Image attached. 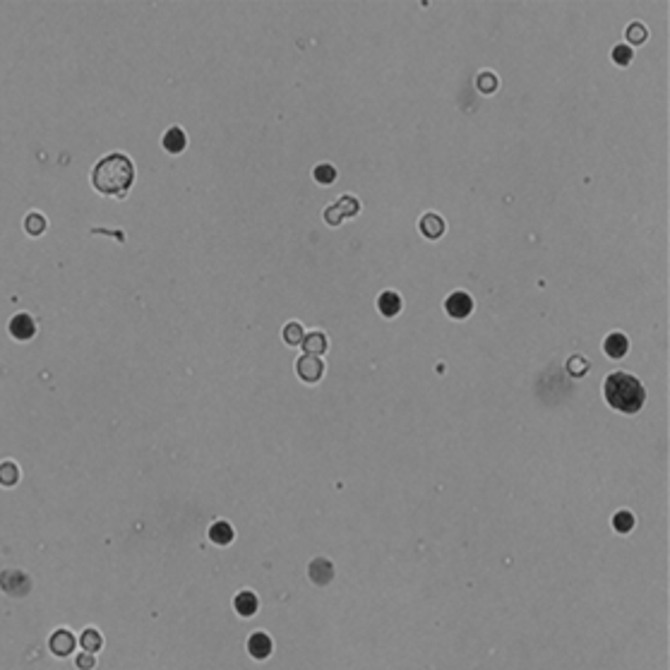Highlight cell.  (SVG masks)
Wrapping results in <instances>:
<instances>
[{
  "label": "cell",
  "mask_w": 670,
  "mask_h": 670,
  "mask_svg": "<svg viewBox=\"0 0 670 670\" xmlns=\"http://www.w3.org/2000/svg\"><path fill=\"white\" fill-rule=\"evenodd\" d=\"M135 181V166L126 154H108L91 171V183L101 195L126 197Z\"/></svg>",
  "instance_id": "obj_1"
},
{
  "label": "cell",
  "mask_w": 670,
  "mask_h": 670,
  "mask_svg": "<svg viewBox=\"0 0 670 670\" xmlns=\"http://www.w3.org/2000/svg\"><path fill=\"white\" fill-rule=\"evenodd\" d=\"M603 394H606V402L620 413L641 411L644 402H646L644 385L629 372H610L606 385H603Z\"/></svg>",
  "instance_id": "obj_2"
},
{
  "label": "cell",
  "mask_w": 670,
  "mask_h": 670,
  "mask_svg": "<svg viewBox=\"0 0 670 670\" xmlns=\"http://www.w3.org/2000/svg\"><path fill=\"white\" fill-rule=\"evenodd\" d=\"M356 214H358V200L353 195H344V197H339L337 205L325 209V221L330 223V226H337V223L349 219V216H356Z\"/></svg>",
  "instance_id": "obj_3"
},
{
  "label": "cell",
  "mask_w": 670,
  "mask_h": 670,
  "mask_svg": "<svg viewBox=\"0 0 670 670\" xmlns=\"http://www.w3.org/2000/svg\"><path fill=\"white\" fill-rule=\"evenodd\" d=\"M295 372L300 375V380H305V382H320L322 375H325V365H322V360L318 356H300L295 360Z\"/></svg>",
  "instance_id": "obj_4"
},
{
  "label": "cell",
  "mask_w": 670,
  "mask_h": 670,
  "mask_svg": "<svg viewBox=\"0 0 670 670\" xmlns=\"http://www.w3.org/2000/svg\"><path fill=\"white\" fill-rule=\"evenodd\" d=\"M445 310L450 318L464 320V318H469L471 310H474V300H471V295L466 291H457L445 300Z\"/></svg>",
  "instance_id": "obj_5"
},
{
  "label": "cell",
  "mask_w": 670,
  "mask_h": 670,
  "mask_svg": "<svg viewBox=\"0 0 670 670\" xmlns=\"http://www.w3.org/2000/svg\"><path fill=\"white\" fill-rule=\"evenodd\" d=\"M10 334L19 341H29L31 337H34L36 325H34V320H31V315H27V313L15 315V318L10 320Z\"/></svg>",
  "instance_id": "obj_6"
},
{
  "label": "cell",
  "mask_w": 670,
  "mask_h": 670,
  "mask_svg": "<svg viewBox=\"0 0 670 670\" xmlns=\"http://www.w3.org/2000/svg\"><path fill=\"white\" fill-rule=\"evenodd\" d=\"M308 574H310V579L315 584H320V587H325V584L332 582L334 577V564L330 560H325V557H318V560L310 562V567H308Z\"/></svg>",
  "instance_id": "obj_7"
},
{
  "label": "cell",
  "mask_w": 670,
  "mask_h": 670,
  "mask_svg": "<svg viewBox=\"0 0 670 670\" xmlns=\"http://www.w3.org/2000/svg\"><path fill=\"white\" fill-rule=\"evenodd\" d=\"M418 228H420V233H423L425 238H430V240H437L440 235L445 233V219H440L437 214L428 212V214H423V216H420V223H418Z\"/></svg>",
  "instance_id": "obj_8"
},
{
  "label": "cell",
  "mask_w": 670,
  "mask_h": 670,
  "mask_svg": "<svg viewBox=\"0 0 670 670\" xmlns=\"http://www.w3.org/2000/svg\"><path fill=\"white\" fill-rule=\"evenodd\" d=\"M629 349V341L622 332H613L608 334L606 341H603V351L608 353L610 358H622Z\"/></svg>",
  "instance_id": "obj_9"
},
{
  "label": "cell",
  "mask_w": 670,
  "mask_h": 670,
  "mask_svg": "<svg viewBox=\"0 0 670 670\" xmlns=\"http://www.w3.org/2000/svg\"><path fill=\"white\" fill-rule=\"evenodd\" d=\"M72 649H75V636H72L68 629H58L51 636V651L56 656H68L72 654Z\"/></svg>",
  "instance_id": "obj_10"
},
{
  "label": "cell",
  "mask_w": 670,
  "mask_h": 670,
  "mask_svg": "<svg viewBox=\"0 0 670 670\" xmlns=\"http://www.w3.org/2000/svg\"><path fill=\"white\" fill-rule=\"evenodd\" d=\"M248 651L255 659H267L269 654H272V639L265 634V632H255L250 639H248Z\"/></svg>",
  "instance_id": "obj_11"
},
{
  "label": "cell",
  "mask_w": 670,
  "mask_h": 670,
  "mask_svg": "<svg viewBox=\"0 0 670 670\" xmlns=\"http://www.w3.org/2000/svg\"><path fill=\"white\" fill-rule=\"evenodd\" d=\"M327 346H330V341H327L325 332H310L303 337V349L308 356H322V353L327 351Z\"/></svg>",
  "instance_id": "obj_12"
},
{
  "label": "cell",
  "mask_w": 670,
  "mask_h": 670,
  "mask_svg": "<svg viewBox=\"0 0 670 670\" xmlns=\"http://www.w3.org/2000/svg\"><path fill=\"white\" fill-rule=\"evenodd\" d=\"M258 596L255 594H250V591H243V594H238L233 599V608H235V613L238 615H243V617H250V615H255L258 613Z\"/></svg>",
  "instance_id": "obj_13"
},
{
  "label": "cell",
  "mask_w": 670,
  "mask_h": 670,
  "mask_svg": "<svg viewBox=\"0 0 670 670\" xmlns=\"http://www.w3.org/2000/svg\"><path fill=\"white\" fill-rule=\"evenodd\" d=\"M188 144V137L183 133V128H171L166 135H163V149L171 154H181Z\"/></svg>",
  "instance_id": "obj_14"
},
{
  "label": "cell",
  "mask_w": 670,
  "mask_h": 670,
  "mask_svg": "<svg viewBox=\"0 0 670 670\" xmlns=\"http://www.w3.org/2000/svg\"><path fill=\"white\" fill-rule=\"evenodd\" d=\"M377 308L385 318H394V315L402 310V298H399V293H394V291H385L382 295H380Z\"/></svg>",
  "instance_id": "obj_15"
},
{
  "label": "cell",
  "mask_w": 670,
  "mask_h": 670,
  "mask_svg": "<svg viewBox=\"0 0 670 670\" xmlns=\"http://www.w3.org/2000/svg\"><path fill=\"white\" fill-rule=\"evenodd\" d=\"M209 538L216 543V545H228L233 541V527L226 522H216L212 529H209Z\"/></svg>",
  "instance_id": "obj_16"
},
{
  "label": "cell",
  "mask_w": 670,
  "mask_h": 670,
  "mask_svg": "<svg viewBox=\"0 0 670 670\" xmlns=\"http://www.w3.org/2000/svg\"><path fill=\"white\" fill-rule=\"evenodd\" d=\"M80 644H82V649L87 654H94V651H98V649L103 646V639H101V634H98L96 629H87V632L80 636Z\"/></svg>",
  "instance_id": "obj_17"
},
{
  "label": "cell",
  "mask_w": 670,
  "mask_h": 670,
  "mask_svg": "<svg viewBox=\"0 0 670 670\" xmlns=\"http://www.w3.org/2000/svg\"><path fill=\"white\" fill-rule=\"evenodd\" d=\"M613 529L617 534H629V531L634 529V517L629 514V512H617L613 517Z\"/></svg>",
  "instance_id": "obj_18"
},
{
  "label": "cell",
  "mask_w": 670,
  "mask_h": 670,
  "mask_svg": "<svg viewBox=\"0 0 670 670\" xmlns=\"http://www.w3.org/2000/svg\"><path fill=\"white\" fill-rule=\"evenodd\" d=\"M303 327L298 325V322H288V325L284 327V341L286 344H291V346H295V344H303Z\"/></svg>",
  "instance_id": "obj_19"
},
{
  "label": "cell",
  "mask_w": 670,
  "mask_h": 670,
  "mask_svg": "<svg viewBox=\"0 0 670 670\" xmlns=\"http://www.w3.org/2000/svg\"><path fill=\"white\" fill-rule=\"evenodd\" d=\"M315 181L322 183V186H332V183L337 181V168L330 166V163H320V166L315 168Z\"/></svg>",
  "instance_id": "obj_20"
},
{
  "label": "cell",
  "mask_w": 670,
  "mask_h": 670,
  "mask_svg": "<svg viewBox=\"0 0 670 670\" xmlns=\"http://www.w3.org/2000/svg\"><path fill=\"white\" fill-rule=\"evenodd\" d=\"M24 228H27V233L29 235H41L44 233V228H46V219H44V214H36V212H31L27 219H24Z\"/></svg>",
  "instance_id": "obj_21"
},
{
  "label": "cell",
  "mask_w": 670,
  "mask_h": 670,
  "mask_svg": "<svg viewBox=\"0 0 670 670\" xmlns=\"http://www.w3.org/2000/svg\"><path fill=\"white\" fill-rule=\"evenodd\" d=\"M17 478H19V471L15 464L12 462L0 464V485H15Z\"/></svg>",
  "instance_id": "obj_22"
},
{
  "label": "cell",
  "mask_w": 670,
  "mask_h": 670,
  "mask_svg": "<svg viewBox=\"0 0 670 670\" xmlns=\"http://www.w3.org/2000/svg\"><path fill=\"white\" fill-rule=\"evenodd\" d=\"M627 39H629L632 44H636V46L646 41V29H644V24H641V22H632V24H629V27H627Z\"/></svg>",
  "instance_id": "obj_23"
},
{
  "label": "cell",
  "mask_w": 670,
  "mask_h": 670,
  "mask_svg": "<svg viewBox=\"0 0 670 670\" xmlns=\"http://www.w3.org/2000/svg\"><path fill=\"white\" fill-rule=\"evenodd\" d=\"M632 56L634 54H632V49H629V46H615V49H613V61L617 65H622V68L632 63Z\"/></svg>",
  "instance_id": "obj_24"
},
{
  "label": "cell",
  "mask_w": 670,
  "mask_h": 670,
  "mask_svg": "<svg viewBox=\"0 0 670 670\" xmlns=\"http://www.w3.org/2000/svg\"><path fill=\"white\" fill-rule=\"evenodd\" d=\"M478 89L485 91V94H490V91L497 89V77L490 75V72H483V75H478Z\"/></svg>",
  "instance_id": "obj_25"
},
{
  "label": "cell",
  "mask_w": 670,
  "mask_h": 670,
  "mask_svg": "<svg viewBox=\"0 0 670 670\" xmlns=\"http://www.w3.org/2000/svg\"><path fill=\"white\" fill-rule=\"evenodd\" d=\"M75 663H77V668H82V670H91V668H94V656L84 651V654L77 656V661H75Z\"/></svg>",
  "instance_id": "obj_26"
}]
</instances>
